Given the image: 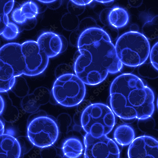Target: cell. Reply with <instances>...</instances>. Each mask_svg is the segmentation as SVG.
I'll list each match as a JSON object with an SVG mask.
<instances>
[{
    "instance_id": "cell-40",
    "label": "cell",
    "mask_w": 158,
    "mask_h": 158,
    "mask_svg": "<svg viewBox=\"0 0 158 158\" xmlns=\"http://www.w3.org/2000/svg\"><path fill=\"white\" fill-rule=\"evenodd\" d=\"M4 102L1 95H0V115H1L4 109Z\"/></svg>"
},
{
    "instance_id": "cell-32",
    "label": "cell",
    "mask_w": 158,
    "mask_h": 158,
    "mask_svg": "<svg viewBox=\"0 0 158 158\" xmlns=\"http://www.w3.org/2000/svg\"><path fill=\"white\" fill-rule=\"evenodd\" d=\"M156 43L152 47L150 52L151 63L153 66L158 70V44Z\"/></svg>"
},
{
    "instance_id": "cell-41",
    "label": "cell",
    "mask_w": 158,
    "mask_h": 158,
    "mask_svg": "<svg viewBox=\"0 0 158 158\" xmlns=\"http://www.w3.org/2000/svg\"><path fill=\"white\" fill-rule=\"evenodd\" d=\"M5 125L3 121L0 119V136L4 134Z\"/></svg>"
},
{
    "instance_id": "cell-37",
    "label": "cell",
    "mask_w": 158,
    "mask_h": 158,
    "mask_svg": "<svg viewBox=\"0 0 158 158\" xmlns=\"http://www.w3.org/2000/svg\"><path fill=\"white\" fill-rule=\"evenodd\" d=\"M62 3V0H56L53 2L46 4L49 8L55 10L59 8L61 6Z\"/></svg>"
},
{
    "instance_id": "cell-17",
    "label": "cell",
    "mask_w": 158,
    "mask_h": 158,
    "mask_svg": "<svg viewBox=\"0 0 158 158\" xmlns=\"http://www.w3.org/2000/svg\"><path fill=\"white\" fill-rule=\"evenodd\" d=\"M84 150L81 141L76 138H70L63 143L62 150L64 156L68 158H77L83 154Z\"/></svg>"
},
{
    "instance_id": "cell-13",
    "label": "cell",
    "mask_w": 158,
    "mask_h": 158,
    "mask_svg": "<svg viewBox=\"0 0 158 158\" xmlns=\"http://www.w3.org/2000/svg\"><path fill=\"white\" fill-rule=\"evenodd\" d=\"M21 149L17 139L3 134L0 136V158H20Z\"/></svg>"
},
{
    "instance_id": "cell-18",
    "label": "cell",
    "mask_w": 158,
    "mask_h": 158,
    "mask_svg": "<svg viewBox=\"0 0 158 158\" xmlns=\"http://www.w3.org/2000/svg\"><path fill=\"white\" fill-rule=\"evenodd\" d=\"M101 27L93 18L87 17L84 19L79 23L77 28L73 31L69 36V41L73 46L77 47L79 38L85 30L91 28Z\"/></svg>"
},
{
    "instance_id": "cell-38",
    "label": "cell",
    "mask_w": 158,
    "mask_h": 158,
    "mask_svg": "<svg viewBox=\"0 0 158 158\" xmlns=\"http://www.w3.org/2000/svg\"><path fill=\"white\" fill-rule=\"evenodd\" d=\"M143 0H128L129 5L134 8L139 7L142 4Z\"/></svg>"
},
{
    "instance_id": "cell-36",
    "label": "cell",
    "mask_w": 158,
    "mask_h": 158,
    "mask_svg": "<svg viewBox=\"0 0 158 158\" xmlns=\"http://www.w3.org/2000/svg\"><path fill=\"white\" fill-rule=\"evenodd\" d=\"M36 23L37 20L36 18L28 20L22 24L23 25L22 28L23 30L27 31L32 30L35 28Z\"/></svg>"
},
{
    "instance_id": "cell-23",
    "label": "cell",
    "mask_w": 158,
    "mask_h": 158,
    "mask_svg": "<svg viewBox=\"0 0 158 158\" xmlns=\"http://www.w3.org/2000/svg\"><path fill=\"white\" fill-rule=\"evenodd\" d=\"M139 67L138 72L141 77L152 79L157 77L158 70L153 66L151 63H144Z\"/></svg>"
},
{
    "instance_id": "cell-39",
    "label": "cell",
    "mask_w": 158,
    "mask_h": 158,
    "mask_svg": "<svg viewBox=\"0 0 158 158\" xmlns=\"http://www.w3.org/2000/svg\"><path fill=\"white\" fill-rule=\"evenodd\" d=\"M114 0H95V1L103 4L105 5H112Z\"/></svg>"
},
{
    "instance_id": "cell-1",
    "label": "cell",
    "mask_w": 158,
    "mask_h": 158,
    "mask_svg": "<svg viewBox=\"0 0 158 158\" xmlns=\"http://www.w3.org/2000/svg\"><path fill=\"white\" fill-rule=\"evenodd\" d=\"M77 48L74 70L85 84L98 85L109 74L122 71L123 64L117 56L115 46L101 27L91 28L83 32L79 38Z\"/></svg>"
},
{
    "instance_id": "cell-24",
    "label": "cell",
    "mask_w": 158,
    "mask_h": 158,
    "mask_svg": "<svg viewBox=\"0 0 158 158\" xmlns=\"http://www.w3.org/2000/svg\"><path fill=\"white\" fill-rule=\"evenodd\" d=\"M19 33L18 26L14 23L9 22L2 35L7 40H10L17 38Z\"/></svg>"
},
{
    "instance_id": "cell-20",
    "label": "cell",
    "mask_w": 158,
    "mask_h": 158,
    "mask_svg": "<svg viewBox=\"0 0 158 158\" xmlns=\"http://www.w3.org/2000/svg\"><path fill=\"white\" fill-rule=\"evenodd\" d=\"M10 90L16 97L23 98L29 94L30 88L25 78L20 75L15 77L14 84Z\"/></svg>"
},
{
    "instance_id": "cell-29",
    "label": "cell",
    "mask_w": 158,
    "mask_h": 158,
    "mask_svg": "<svg viewBox=\"0 0 158 158\" xmlns=\"http://www.w3.org/2000/svg\"><path fill=\"white\" fill-rule=\"evenodd\" d=\"M67 8L69 12L78 16L84 12L85 6L77 5L70 0L68 3Z\"/></svg>"
},
{
    "instance_id": "cell-9",
    "label": "cell",
    "mask_w": 158,
    "mask_h": 158,
    "mask_svg": "<svg viewBox=\"0 0 158 158\" xmlns=\"http://www.w3.org/2000/svg\"><path fill=\"white\" fill-rule=\"evenodd\" d=\"M0 60L12 68L14 71V76L23 74L30 76L26 68L21 44L11 43L5 45L0 48Z\"/></svg>"
},
{
    "instance_id": "cell-14",
    "label": "cell",
    "mask_w": 158,
    "mask_h": 158,
    "mask_svg": "<svg viewBox=\"0 0 158 158\" xmlns=\"http://www.w3.org/2000/svg\"><path fill=\"white\" fill-rule=\"evenodd\" d=\"M39 13L38 6L33 2L29 1L13 11L11 18L16 23L22 24L28 20L36 18Z\"/></svg>"
},
{
    "instance_id": "cell-34",
    "label": "cell",
    "mask_w": 158,
    "mask_h": 158,
    "mask_svg": "<svg viewBox=\"0 0 158 158\" xmlns=\"http://www.w3.org/2000/svg\"><path fill=\"white\" fill-rule=\"evenodd\" d=\"M40 156L42 158H54L57 154L56 149L52 146L41 148Z\"/></svg>"
},
{
    "instance_id": "cell-4",
    "label": "cell",
    "mask_w": 158,
    "mask_h": 158,
    "mask_svg": "<svg viewBox=\"0 0 158 158\" xmlns=\"http://www.w3.org/2000/svg\"><path fill=\"white\" fill-rule=\"evenodd\" d=\"M116 123L115 115L111 108L101 103L90 104L81 116L82 128L86 133L95 138L109 134Z\"/></svg>"
},
{
    "instance_id": "cell-22",
    "label": "cell",
    "mask_w": 158,
    "mask_h": 158,
    "mask_svg": "<svg viewBox=\"0 0 158 158\" xmlns=\"http://www.w3.org/2000/svg\"><path fill=\"white\" fill-rule=\"evenodd\" d=\"M80 20L77 16L68 12L62 17L60 23L62 28L65 30L71 31L77 27Z\"/></svg>"
},
{
    "instance_id": "cell-7",
    "label": "cell",
    "mask_w": 158,
    "mask_h": 158,
    "mask_svg": "<svg viewBox=\"0 0 158 158\" xmlns=\"http://www.w3.org/2000/svg\"><path fill=\"white\" fill-rule=\"evenodd\" d=\"M84 157L119 158L121 151L117 143L106 135L95 138L86 133L84 137Z\"/></svg>"
},
{
    "instance_id": "cell-43",
    "label": "cell",
    "mask_w": 158,
    "mask_h": 158,
    "mask_svg": "<svg viewBox=\"0 0 158 158\" xmlns=\"http://www.w3.org/2000/svg\"><path fill=\"white\" fill-rule=\"evenodd\" d=\"M37 1L41 3L47 4L53 2L56 0H37Z\"/></svg>"
},
{
    "instance_id": "cell-6",
    "label": "cell",
    "mask_w": 158,
    "mask_h": 158,
    "mask_svg": "<svg viewBox=\"0 0 158 158\" xmlns=\"http://www.w3.org/2000/svg\"><path fill=\"white\" fill-rule=\"evenodd\" d=\"M52 92L58 103L64 107H71L83 101L86 89L85 84L76 75L68 74L56 78Z\"/></svg>"
},
{
    "instance_id": "cell-25",
    "label": "cell",
    "mask_w": 158,
    "mask_h": 158,
    "mask_svg": "<svg viewBox=\"0 0 158 158\" xmlns=\"http://www.w3.org/2000/svg\"><path fill=\"white\" fill-rule=\"evenodd\" d=\"M19 143L21 149L20 157L28 153L34 146L28 136H19L17 138Z\"/></svg>"
},
{
    "instance_id": "cell-5",
    "label": "cell",
    "mask_w": 158,
    "mask_h": 158,
    "mask_svg": "<svg viewBox=\"0 0 158 158\" xmlns=\"http://www.w3.org/2000/svg\"><path fill=\"white\" fill-rule=\"evenodd\" d=\"M27 127V136L36 147L42 148L52 146L58 139L59 131L56 119L44 111L31 114Z\"/></svg>"
},
{
    "instance_id": "cell-27",
    "label": "cell",
    "mask_w": 158,
    "mask_h": 158,
    "mask_svg": "<svg viewBox=\"0 0 158 158\" xmlns=\"http://www.w3.org/2000/svg\"><path fill=\"white\" fill-rule=\"evenodd\" d=\"M155 121L152 116L143 119H139L138 126L139 129L143 132H147L153 129L155 127Z\"/></svg>"
},
{
    "instance_id": "cell-11",
    "label": "cell",
    "mask_w": 158,
    "mask_h": 158,
    "mask_svg": "<svg viewBox=\"0 0 158 158\" xmlns=\"http://www.w3.org/2000/svg\"><path fill=\"white\" fill-rule=\"evenodd\" d=\"M40 48L49 58L55 57L67 48L68 43L64 36L51 32L43 33L36 41Z\"/></svg>"
},
{
    "instance_id": "cell-16",
    "label": "cell",
    "mask_w": 158,
    "mask_h": 158,
    "mask_svg": "<svg viewBox=\"0 0 158 158\" xmlns=\"http://www.w3.org/2000/svg\"><path fill=\"white\" fill-rule=\"evenodd\" d=\"M114 138L118 144L122 146H127L135 139V134L132 127L126 124L122 125L115 129Z\"/></svg>"
},
{
    "instance_id": "cell-3",
    "label": "cell",
    "mask_w": 158,
    "mask_h": 158,
    "mask_svg": "<svg viewBox=\"0 0 158 158\" xmlns=\"http://www.w3.org/2000/svg\"><path fill=\"white\" fill-rule=\"evenodd\" d=\"M117 56L123 64L137 67L148 58L151 50L148 40L138 32L125 33L118 39L115 46Z\"/></svg>"
},
{
    "instance_id": "cell-10",
    "label": "cell",
    "mask_w": 158,
    "mask_h": 158,
    "mask_svg": "<svg viewBox=\"0 0 158 158\" xmlns=\"http://www.w3.org/2000/svg\"><path fill=\"white\" fill-rule=\"evenodd\" d=\"M127 155L129 158H157L158 142L148 136L135 138L130 144Z\"/></svg>"
},
{
    "instance_id": "cell-21",
    "label": "cell",
    "mask_w": 158,
    "mask_h": 158,
    "mask_svg": "<svg viewBox=\"0 0 158 158\" xmlns=\"http://www.w3.org/2000/svg\"><path fill=\"white\" fill-rule=\"evenodd\" d=\"M142 34L149 40L158 37V16L152 18L143 24Z\"/></svg>"
},
{
    "instance_id": "cell-2",
    "label": "cell",
    "mask_w": 158,
    "mask_h": 158,
    "mask_svg": "<svg viewBox=\"0 0 158 158\" xmlns=\"http://www.w3.org/2000/svg\"><path fill=\"white\" fill-rule=\"evenodd\" d=\"M111 109L121 120L145 119L155 110L153 91L141 78L131 73L116 77L110 88Z\"/></svg>"
},
{
    "instance_id": "cell-42",
    "label": "cell",
    "mask_w": 158,
    "mask_h": 158,
    "mask_svg": "<svg viewBox=\"0 0 158 158\" xmlns=\"http://www.w3.org/2000/svg\"><path fill=\"white\" fill-rule=\"evenodd\" d=\"M130 29L131 31L138 32L139 27L136 24H133L131 26Z\"/></svg>"
},
{
    "instance_id": "cell-31",
    "label": "cell",
    "mask_w": 158,
    "mask_h": 158,
    "mask_svg": "<svg viewBox=\"0 0 158 158\" xmlns=\"http://www.w3.org/2000/svg\"><path fill=\"white\" fill-rule=\"evenodd\" d=\"M73 74V69L67 64H61L56 68L55 71V74L56 78L66 74Z\"/></svg>"
},
{
    "instance_id": "cell-30",
    "label": "cell",
    "mask_w": 158,
    "mask_h": 158,
    "mask_svg": "<svg viewBox=\"0 0 158 158\" xmlns=\"http://www.w3.org/2000/svg\"><path fill=\"white\" fill-rule=\"evenodd\" d=\"M15 5V0H0V14L8 15Z\"/></svg>"
},
{
    "instance_id": "cell-19",
    "label": "cell",
    "mask_w": 158,
    "mask_h": 158,
    "mask_svg": "<svg viewBox=\"0 0 158 158\" xmlns=\"http://www.w3.org/2000/svg\"><path fill=\"white\" fill-rule=\"evenodd\" d=\"M2 96L4 102V109L1 114L2 118L8 123H12L15 122L18 119L19 116L18 109L13 105L8 94H4Z\"/></svg>"
},
{
    "instance_id": "cell-33",
    "label": "cell",
    "mask_w": 158,
    "mask_h": 158,
    "mask_svg": "<svg viewBox=\"0 0 158 158\" xmlns=\"http://www.w3.org/2000/svg\"><path fill=\"white\" fill-rule=\"evenodd\" d=\"M15 81V76L7 81L0 80V93H5L10 90L14 85Z\"/></svg>"
},
{
    "instance_id": "cell-28",
    "label": "cell",
    "mask_w": 158,
    "mask_h": 158,
    "mask_svg": "<svg viewBox=\"0 0 158 158\" xmlns=\"http://www.w3.org/2000/svg\"><path fill=\"white\" fill-rule=\"evenodd\" d=\"M59 129L60 130L61 132H66V130L70 125L71 123V118L70 116L67 114H60L57 118L56 121Z\"/></svg>"
},
{
    "instance_id": "cell-26",
    "label": "cell",
    "mask_w": 158,
    "mask_h": 158,
    "mask_svg": "<svg viewBox=\"0 0 158 158\" xmlns=\"http://www.w3.org/2000/svg\"><path fill=\"white\" fill-rule=\"evenodd\" d=\"M14 76V71L9 64L0 60V80L7 81Z\"/></svg>"
},
{
    "instance_id": "cell-8",
    "label": "cell",
    "mask_w": 158,
    "mask_h": 158,
    "mask_svg": "<svg viewBox=\"0 0 158 158\" xmlns=\"http://www.w3.org/2000/svg\"><path fill=\"white\" fill-rule=\"evenodd\" d=\"M26 68L30 76L43 73L47 68L49 58L40 48L36 42L29 40L21 44Z\"/></svg>"
},
{
    "instance_id": "cell-35",
    "label": "cell",
    "mask_w": 158,
    "mask_h": 158,
    "mask_svg": "<svg viewBox=\"0 0 158 158\" xmlns=\"http://www.w3.org/2000/svg\"><path fill=\"white\" fill-rule=\"evenodd\" d=\"M9 23V19L7 15L0 14V35H2Z\"/></svg>"
},
{
    "instance_id": "cell-15",
    "label": "cell",
    "mask_w": 158,
    "mask_h": 158,
    "mask_svg": "<svg viewBox=\"0 0 158 158\" xmlns=\"http://www.w3.org/2000/svg\"><path fill=\"white\" fill-rule=\"evenodd\" d=\"M108 19L109 24L112 27L118 29L127 25L129 22V17L125 9L115 6L110 11Z\"/></svg>"
},
{
    "instance_id": "cell-12",
    "label": "cell",
    "mask_w": 158,
    "mask_h": 158,
    "mask_svg": "<svg viewBox=\"0 0 158 158\" xmlns=\"http://www.w3.org/2000/svg\"><path fill=\"white\" fill-rule=\"evenodd\" d=\"M50 98L49 89L44 86L36 88L32 94L23 98L21 106L26 112L33 113L37 111L41 105L47 104Z\"/></svg>"
}]
</instances>
